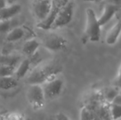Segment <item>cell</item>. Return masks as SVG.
<instances>
[{"label":"cell","instance_id":"9a60e30c","mask_svg":"<svg viewBox=\"0 0 121 120\" xmlns=\"http://www.w3.org/2000/svg\"><path fill=\"white\" fill-rule=\"evenodd\" d=\"M18 80L14 76H3L0 77V91H9L17 86Z\"/></svg>","mask_w":121,"mask_h":120},{"label":"cell","instance_id":"277c9868","mask_svg":"<svg viewBox=\"0 0 121 120\" xmlns=\"http://www.w3.org/2000/svg\"><path fill=\"white\" fill-rule=\"evenodd\" d=\"M26 99L34 110L42 109L45 105V99L41 85L29 84L26 91Z\"/></svg>","mask_w":121,"mask_h":120},{"label":"cell","instance_id":"ba28073f","mask_svg":"<svg viewBox=\"0 0 121 120\" xmlns=\"http://www.w3.org/2000/svg\"><path fill=\"white\" fill-rule=\"evenodd\" d=\"M69 0H51V8L50 12H49V16L46 17L45 21L39 22L37 24L40 29L44 30H48L50 28V26L52 24L53 21H54V17H56L57 13L59 11L69 2Z\"/></svg>","mask_w":121,"mask_h":120},{"label":"cell","instance_id":"44dd1931","mask_svg":"<svg viewBox=\"0 0 121 120\" xmlns=\"http://www.w3.org/2000/svg\"><path fill=\"white\" fill-rule=\"evenodd\" d=\"M115 86L118 87L119 88H121V64L117 72L116 78H115Z\"/></svg>","mask_w":121,"mask_h":120},{"label":"cell","instance_id":"4fadbf2b","mask_svg":"<svg viewBox=\"0 0 121 120\" xmlns=\"http://www.w3.org/2000/svg\"><path fill=\"white\" fill-rule=\"evenodd\" d=\"M26 35V31L22 26H13L11 28L6 35V40L10 43L17 42L22 40Z\"/></svg>","mask_w":121,"mask_h":120},{"label":"cell","instance_id":"2e32d148","mask_svg":"<svg viewBox=\"0 0 121 120\" xmlns=\"http://www.w3.org/2000/svg\"><path fill=\"white\" fill-rule=\"evenodd\" d=\"M103 95V97L107 102L111 103V101L113 100V99L115 97L117 94L120 92V88L116 86H113V87H106L104 88L100 89Z\"/></svg>","mask_w":121,"mask_h":120},{"label":"cell","instance_id":"8fae6325","mask_svg":"<svg viewBox=\"0 0 121 120\" xmlns=\"http://www.w3.org/2000/svg\"><path fill=\"white\" fill-rule=\"evenodd\" d=\"M121 34V18L112 26V27L108 30L105 36V42L107 45H113L118 41V39Z\"/></svg>","mask_w":121,"mask_h":120},{"label":"cell","instance_id":"7c38bea8","mask_svg":"<svg viewBox=\"0 0 121 120\" xmlns=\"http://www.w3.org/2000/svg\"><path fill=\"white\" fill-rule=\"evenodd\" d=\"M30 65H31V62L29 58H24L23 60L20 61V62L15 67L14 73H13L15 78L17 80L25 78L30 71Z\"/></svg>","mask_w":121,"mask_h":120},{"label":"cell","instance_id":"484cf974","mask_svg":"<svg viewBox=\"0 0 121 120\" xmlns=\"http://www.w3.org/2000/svg\"><path fill=\"white\" fill-rule=\"evenodd\" d=\"M84 2H92V3H99V2H101L102 0H82Z\"/></svg>","mask_w":121,"mask_h":120},{"label":"cell","instance_id":"5bb4252c","mask_svg":"<svg viewBox=\"0 0 121 120\" xmlns=\"http://www.w3.org/2000/svg\"><path fill=\"white\" fill-rule=\"evenodd\" d=\"M40 45V43L39 40H37L36 39H30L26 40L22 45V52L26 56H33L38 50Z\"/></svg>","mask_w":121,"mask_h":120},{"label":"cell","instance_id":"603a6c76","mask_svg":"<svg viewBox=\"0 0 121 120\" xmlns=\"http://www.w3.org/2000/svg\"><path fill=\"white\" fill-rule=\"evenodd\" d=\"M53 119L57 120H64V119H69V118L67 115H65L64 114H63V113H58V114H56V115L53 116Z\"/></svg>","mask_w":121,"mask_h":120},{"label":"cell","instance_id":"6da1fadb","mask_svg":"<svg viewBox=\"0 0 121 120\" xmlns=\"http://www.w3.org/2000/svg\"><path fill=\"white\" fill-rule=\"evenodd\" d=\"M62 67L57 63L46 62L39 64L34 67L26 76V82L28 84H39L41 85L44 82L57 77L60 73Z\"/></svg>","mask_w":121,"mask_h":120},{"label":"cell","instance_id":"7402d4cb","mask_svg":"<svg viewBox=\"0 0 121 120\" xmlns=\"http://www.w3.org/2000/svg\"><path fill=\"white\" fill-rule=\"evenodd\" d=\"M101 2L103 3H110V4L115 5L121 8V0H102Z\"/></svg>","mask_w":121,"mask_h":120},{"label":"cell","instance_id":"7a4b0ae2","mask_svg":"<svg viewBox=\"0 0 121 120\" xmlns=\"http://www.w3.org/2000/svg\"><path fill=\"white\" fill-rule=\"evenodd\" d=\"M100 38V25L98 21L94 10L88 8L86 10V26H85L83 40L86 42L89 40L91 42L99 41Z\"/></svg>","mask_w":121,"mask_h":120},{"label":"cell","instance_id":"cb8c5ba5","mask_svg":"<svg viewBox=\"0 0 121 120\" xmlns=\"http://www.w3.org/2000/svg\"><path fill=\"white\" fill-rule=\"evenodd\" d=\"M111 103L116 104H120L121 105V93L120 92L115 95V97L113 99V100L111 101Z\"/></svg>","mask_w":121,"mask_h":120},{"label":"cell","instance_id":"ac0fdd59","mask_svg":"<svg viewBox=\"0 0 121 120\" xmlns=\"http://www.w3.org/2000/svg\"><path fill=\"white\" fill-rule=\"evenodd\" d=\"M15 71V67L6 65L0 62V77L3 76H13Z\"/></svg>","mask_w":121,"mask_h":120},{"label":"cell","instance_id":"30bf717a","mask_svg":"<svg viewBox=\"0 0 121 120\" xmlns=\"http://www.w3.org/2000/svg\"><path fill=\"white\" fill-rule=\"evenodd\" d=\"M22 11V6L17 3L8 5L0 9V21L13 19Z\"/></svg>","mask_w":121,"mask_h":120},{"label":"cell","instance_id":"ffe728a7","mask_svg":"<svg viewBox=\"0 0 121 120\" xmlns=\"http://www.w3.org/2000/svg\"><path fill=\"white\" fill-rule=\"evenodd\" d=\"M11 20L0 21V32H8L11 28H13L11 26V24H10Z\"/></svg>","mask_w":121,"mask_h":120},{"label":"cell","instance_id":"e0dca14e","mask_svg":"<svg viewBox=\"0 0 121 120\" xmlns=\"http://www.w3.org/2000/svg\"><path fill=\"white\" fill-rule=\"evenodd\" d=\"M110 119L115 120L121 119V105L110 103Z\"/></svg>","mask_w":121,"mask_h":120},{"label":"cell","instance_id":"d6986e66","mask_svg":"<svg viewBox=\"0 0 121 120\" xmlns=\"http://www.w3.org/2000/svg\"><path fill=\"white\" fill-rule=\"evenodd\" d=\"M0 119H10V120H21V119H25L26 117L24 114L19 112H12V113H8L7 114H5L4 116H1Z\"/></svg>","mask_w":121,"mask_h":120},{"label":"cell","instance_id":"8992f818","mask_svg":"<svg viewBox=\"0 0 121 120\" xmlns=\"http://www.w3.org/2000/svg\"><path fill=\"white\" fill-rule=\"evenodd\" d=\"M67 40L64 36L54 32L46 35L42 40V45L51 52L63 50L67 46Z\"/></svg>","mask_w":121,"mask_h":120},{"label":"cell","instance_id":"5b68a950","mask_svg":"<svg viewBox=\"0 0 121 120\" xmlns=\"http://www.w3.org/2000/svg\"><path fill=\"white\" fill-rule=\"evenodd\" d=\"M45 99L53 100L60 95L64 89V81L59 77H55L41 84Z\"/></svg>","mask_w":121,"mask_h":120},{"label":"cell","instance_id":"d4e9b609","mask_svg":"<svg viewBox=\"0 0 121 120\" xmlns=\"http://www.w3.org/2000/svg\"><path fill=\"white\" fill-rule=\"evenodd\" d=\"M8 5V0H0V9L3 8H5Z\"/></svg>","mask_w":121,"mask_h":120},{"label":"cell","instance_id":"52a82bcc","mask_svg":"<svg viewBox=\"0 0 121 120\" xmlns=\"http://www.w3.org/2000/svg\"><path fill=\"white\" fill-rule=\"evenodd\" d=\"M51 8V0H33L31 10L34 17L39 22L45 21Z\"/></svg>","mask_w":121,"mask_h":120},{"label":"cell","instance_id":"3957f363","mask_svg":"<svg viewBox=\"0 0 121 120\" xmlns=\"http://www.w3.org/2000/svg\"><path fill=\"white\" fill-rule=\"evenodd\" d=\"M73 12H74V2L73 0H69L57 13L49 30H56L69 25L73 19Z\"/></svg>","mask_w":121,"mask_h":120},{"label":"cell","instance_id":"9c48e42d","mask_svg":"<svg viewBox=\"0 0 121 120\" xmlns=\"http://www.w3.org/2000/svg\"><path fill=\"white\" fill-rule=\"evenodd\" d=\"M120 11V8L115 5L110 4V3H103V12L101 13V16L98 18V21L100 26L108 23L112 19V17Z\"/></svg>","mask_w":121,"mask_h":120}]
</instances>
